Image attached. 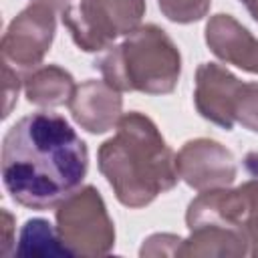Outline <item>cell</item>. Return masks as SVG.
I'll use <instances>...</instances> for the list:
<instances>
[{
    "mask_svg": "<svg viewBox=\"0 0 258 258\" xmlns=\"http://www.w3.org/2000/svg\"><path fill=\"white\" fill-rule=\"evenodd\" d=\"M248 238L240 230L224 226H200L181 242L179 256H246Z\"/></svg>",
    "mask_w": 258,
    "mask_h": 258,
    "instance_id": "cell-12",
    "label": "cell"
},
{
    "mask_svg": "<svg viewBox=\"0 0 258 258\" xmlns=\"http://www.w3.org/2000/svg\"><path fill=\"white\" fill-rule=\"evenodd\" d=\"M145 0H81L60 12L75 44L85 52H103L115 38L141 26Z\"/></svg>",
    "mask_w": 258,
    "mask_h": 258,
    "instance_id": "cell-5",
    "label": "cell"
},
{
    "mask_svg": "<svg viewBox=\"0 0 258 258\" xmlns=\"http://www.w3.org/2000/svg\"><path fill=\"white\" fill-rule=\"evenodd\" d=\"M0 165L10 198L42 212L56 208L81 187L89 169V149L62 115L36 111L6 131Z\"/></svg>",
    "mask_w": 258,
    "mask_h": 258,
    "instance_id": "cell-1",
    "label": "cell"
},
{
    "mask_svg": "<svg viewBox=\"0 0 258 258\" xmlns=\"http://www.w3.org/2000/svg\"><path fill=\"white\" fill-rule=\"evenodd\" d=\"M54 12L56 10L44 2H30L22 12H18L0 42L2 62L10 64L20 75L40 67L54 40Z\"/></svg>",
    "mask_w": 258,
    "mask_h": 258,
    "instance_id": "cell-6",
    "label": "cell"
},
{
    "mask_svg": "<svg viewBox=\"0 0 258 258\" xmlns=\"http://www.w3.org/2000/svg\"><path fill=\"white\" fill-rule=\"evenodd\" d=\"M161 14L177 24H191L210 12L212 0H157Z\"/></svg>",
    "mask_w": 258,
    "mask_h": 258,
    "instance_id": "cell-14",
    "label": "cell"
},
{
    "mask_svg": "<svg viewBox=\"0 0 258 258\" xmlns=\"http://www.w3.org/2000/svg\"><path fill=\"white\" fill-rule=\"evenodd\" d=\"M69 109L81 129L93 135H101L119 123L123 115V97L121 91L111 87L107 81L89 79L77 85L69 101Z\"/></svg>",
    "mask_w": 258,
    "mask_h": 258,
    "instance_id": "cell-9",
    "label": "cell"
},
{
    "mask_svg": "<svg viewBox=\"0 0 258 258\" xmlns=\"http://www.w3.org/2000/svg\"><path fill=\"white\" fill-rule=\"evenodd\" d=\"M2 75H4V113L2 117L6 119L10 113H12V107L16 105L18 101V91H20V85H22V77L18 71H14L10 64L2 62Z\"/></svg>",
    "mask_w": 258,
    "mask_h": 258,
    "instance_id": "cell-18",
    "label": "cell"
},
{
    "mask_svg": "<svg viewBox=\"0 0 258 258\" xmlns=\"http://www.w3.org/2000/svg\"><path fill=\"white\" fill-rule=\"evenodd\" d=\"M56 232L71 256H107L115 246V226L95 185H81L54 212Z\"/></svg>",
    "mask_w": 258,
    "mask_h": 258,
    "instance_id": "cell-4",
    "label": "cell"
},
{
    "mask_svg": "<svg viewBox=\"0 0 258 258\" xmlns=\"http://www.w3.org/2000/svg\"><path fill=\"white\" fill-rule=\"evenodd\" d=\"M2 220H4V224H2V244H0V252H2V256H6V254H10V248L14 246V216L4 208L2 210Z\"/></svg>",
    "mask_w": 258,
    "mask_h": 258,
    "instance_id": "cell-19",
    "label": "cell"
},
{
    "mask_svg": "<svg viewBox=\"0 0 258 258\" xmlns=\"http://www.w3.org/2000/svg\"><path fill=\"white\" fill-rule=\"evenodd\" d=\"M244 6H246V10L250 12V16L258 22V0H240Z\"/></svg>",
    "mask_w": 258,
    "mask_h": 258,
    "instance_id": "cell-21",
    "label": "cell"
},
{
    "mask_svg": "<svg viewBox=\"0 0 258 258\" xmlns=\"http://www.w3.org/2000/svg\"><path fill=\"white\" fill-rule=\"evenodd\" d=\"M26 101L36 107L69 105L77 83L69 71L58 64H40L22 75Z\"/></svg>",
    "mask_w": 258,
    "mask_h": 258,
    "instance_id": "cell-11",
    "label": "cell"
},
{
    "mask_svg": "<svg viewBox=\"0 0 258 258\" xmlns=\"http://www.w3.org/2000/svg\"><path fill=\"white\" fill-rule=\"evenodd\" d=\"M206 44L226 64L258 75V38L232 14H214L206 22Z\"/></svg>",
    "mask_w": 258,
    "mask_h": 258,
    "instance_id": "cell-10",
    "label": "cell"
},
{
    "mask_svg": "<svg viewBox=\"0 0 258 258\" xmlns=\"http://www.w3.org/2000/svg\"><path fill=\"white\" fill-rule=\"evenodd\" d=\"M175 169L179 179L196 191L230 187L238 175L234 153L208 137L185 141L175 153Z\"/></svg>",
    "mask_w": 258,
    "mask_h": 258,
    "instance_id": "cell-7",
    "label": "cell"
},
{
    "mask_svg": "<svg viewBox=\"0 0 258 258\" xmlns=\"http://www.w3.org/2000/svg\"><path fill=\"white\" fill-rule=\"evenodd\" d=\"M14 254L16 256H42V258L71 256L69 250L60 242L56 226L52 228V224L42 218H32L22 226Z\"/></svg>",
    "mask_w": 258,
    "mask_h": 258,
    "instance_id": "cell-13",
    "label": "cell"
},
{
    "mask_svg": "<svg viewBox=\"0 0 258 258\" xmlns=\"http://www.w3.org/2000/svg\"><path fill=\"white\" fill-rule=\"evenodd\" d=\"M93 67L121 93L167 95L181 75V54L157 24H141L121 44H111Z\"/></svg>",
    "mask_w": 258,
    "mask_h": 258,
    "instance_id": "cell-3",
    "label": "cell"
},
{
    "mask_svg": "<svg viewBox=\"0 0 258 258\" xmlns=\"http://www.w3.org/2000/svg\"><path fill=\"white\" fill-rule=\"evenodd\" d=\"M181 242L183 238L175 234H153L143 242L139 254L141 256H179Z\"/></svg>",
    "mask_w": 258,
    "mask_h": 258,
    "instance_id": "cell-17",
    "label": "cell"
},
{
    "mask_svg": "<svg viewBox=\"0 0 258 258\" xmlns=\"http://www.w3.org/2000/svg\"><path fill=\"white\" fill-rule=\"evenodd\" d=\"M234 119L244 129L258 133V83H242L234 103Z\"/></svg>",
    "mask_w": 258,
    "mask_h": 258,
    "instance_id": "cell-15",
    "label": "cell"
},
{
    "mask_svg": "<svg viewBox=\"0 0 258 258\" xmlns=\"http://www.w3.org/2000/svg\"><path fill=\"white\" fill-rule=\"evenodd\" d=\"M248 194V216L244 222V232L248 238V254L258 258V177L242 183Z\"/></svg>",
    "mask_w": 258,
    "mask_h": 258,
    "instance_id": "cell-16",
    "label": "cell"
},
{
    "mask_svg": "<svg viewBox=\"0 0 258 258\" xmlns=\"http://www.w3.org/2000/svg\"><path fill=\"white\" fill-rule=\"evenodd\" d=\"M97 165L125 208H145L175 187V153L157 125L139 111L123 113L115 135L101 143Z\"/></svg>",
    "mask_w": 258,
    "mask_h": 258,
    "instance_id": "cell-2",
    "label": "cell"
},
{
    "mask_svg": "<svg viewBox=\"0 0 258 258\" xmlns=\"http://www.w3.org/2000/svg\"><path fill=\"white\" fill-rule=\"evenodd\" d=\"M34 2H44V4L52 6L54 10L62 12V10H67V8L71 6V2H73V0H34Z\"/></svg>",
    "mask_w": 258,
    "mask_h": 258,
    "instance_id": "cell-20",
    "label": "cell"
},
{
    "mask_svg": "<svg viewBox=\"0 0 258 258\" xmlns=\"http://www.w3.org/2000/svg\"><path fill=\"white\" fill-rule=\"evenodd\" d=\"M240 87L242 81L226 67L218 62H202L196 69V89H194V103L198 113L206 121L226 131H232L236 123L234 103Z\"/></svg>",
    "mask_w": 258,
    "mask_h": 258,
    "instance_id": "cell-8",
    "label": "cell"
}]
</instances>
